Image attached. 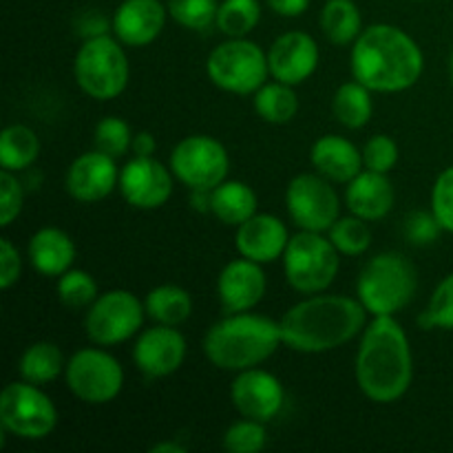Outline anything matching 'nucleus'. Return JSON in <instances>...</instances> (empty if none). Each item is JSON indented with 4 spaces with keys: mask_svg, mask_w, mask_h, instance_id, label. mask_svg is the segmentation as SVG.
<instances>
[{
    "mask_svg": "<svg viewBox=\"0 0 453 453\" xmlns=\"http://www.w3.org/2000/svg\"><path fill=\"white\" fill-rule=\"evenodd\" d=\"M367 314L365 305L354 296L308 295L279 321L283 345L301 354L332 352L363 334Z\"/></svg>",
    "mask_w": 453,
    "mask_h": 453,
    "instance_id": "1",
    "label": "nucleus"
},
{
    "mask_svg": "<svg viewBox=\"0 0 453 453\" xmlns=\"http://www.w3.org/2000/svg\"><path fill=\"white\" fill-rule=\"evenodd\" d=\"M357 383L379 405L401 401L414 380V357L410 336L396 317H372L358 343Z\"/></svg>",
    "mask_w": 453,
    "mask_h": 453,
    "instance_id": "2",
    "label": "nucleus"
},
{
    "mask_svg": "<svg viewBox=\"0 0 453 453\" xmlns=\"http://www.w3.org/2000/svg\"><path fill=\"white\" fill-rule=\"evenodd\" d=\"M349 69L354 80L374 93H403L423 75L425 56L405 29L376 22L365 27L354 42Z\"/></svg>",
    "mask_w": 453,
    "mask_h": 453,
    "instance_id": "3",
    "label": "nucleus"
},
{
    "mask_svg": "<svg viewBox=\"0 0 453 453\" xmlns=\"http://www.w3.org/2000/svg\"><path fill=\"white\" fill-rule=\"evenodd\" d=\"M281 339V326L268 317L250 312L226 314L203 336V354L224 372H243L268 361Z\"/></svg>",
    "mask_w": 453,
    "mask_h": 453,
    "instance_id": "4",
    "label": "nucleus"
},
{
    "mask_svg": "<svg viewBox=\"0 0 453 453\" xmlns=\"http://www.w3.org/2000/svg\"><path fill=\"white\" fill-rule=\"evenodd\" d=\"M418 273L403 252L389 250L372 257L357 279V299L372 317H396L414 301Z\"/></svg>",
    "mask_w": 453,
    "mask_h": 453,
    "instance_id": "5",
    "label": "nucleus"
},
{
    "mask_svg": "<svg viewBox=\"0 0 453 453\" xmlns=\"http://www.w3.org/2000/svg\"><path fill=\"white\" fill-rule=\"evenodd\" d=\"M73 75L78 87L93 100H115L122 96L131 78V65L118 38L109 34L93 35L75 53Z\"/></svg>",
    "mask_w": 453,
    "mask_h": 453,
    "instance_id": "6",
    "label": "nucleus"
},
{
    "mask_svg": "<svg viewBox=\"0 0 453 453\" xmlns=\"http://www.w3.org/2000/svg\"><path fill=\"white\" fill-rule=\"evenodd\" d=\"M341 270V252L323 233L301 230L290 237L283 252L288 283L301 295H319L334 283Z\"/></svg>",
    "mask_w": 453,
    "mask_h": 453,
    "instance_id": "7",
    "label": "nucleus"
},
{
    "mask_svg": "<svg viewBox=\"0 0 453 453\" xmlns=\"http://www.w3.org/2000/svg\"><path fill=\"white\" fill-rule=\"evenodd\" d=\"M206 73L208 80L226 93H257L268 82V53L248 38H228L208 53Z\"/></svg>",
    "mask_w": 453,
    "mask_h": 453,
    "instance_id": "8",
    "label": "nucleus"
},
{
    "mask_svg": "<svg viewBox=\"0 0 453 453\" xmlns=\"http://www.w3.org/2000/svg\"><path fill=\"white\" fill-rule=\"evenodd\" d=\"M0 425L22 441H42L58 427V410L40 385L9 383L0 394Z\"/></svg>",
    "mask_w": 453,
    "mask_h": 453,
    "instance_id": "9",
    "label": "nucleus"
},
{
    "mask_svg": "<svg viewBox=\"0 0 453 453\" xmlns=\"http://www.w3.org/2000/svg\"><path fill=\"white\" fill-rule=\"evenodd\" d=\"M65 380L78 401L87 405H106L122 392L124 370L106 349L82 348L66 361Z\"/></svg>",
    "mask_w": 453,
    "mask_h": 453,
    "instance_id": "10",
    "label": "nucleus"
},
{
    "mask_svg": "<svg viewBox=\"0 0 453 453\" xmlns=\"http://www.w3.org/2000/svg\"><path fill=\"white\" fill-rule=\"evenodd\" d=\"M146 305L131 290H109L87 308L84 332L100 348L133 339L144 326Z\"/></svg>",
    "mask_w": 453,
    "mask_h": 453,
    "instance_id": "11",
    "label": "nucleus"
},
{
    "mask_svg": "<svg viewBox=\"0 0 453 453\" xmlns=\"http://www.w3.org/2000/svg\"><path fill=\"white\" fill-rule=\"evenodd\" d=\"M171 171L186 188L211 193L215 186L228 180V150L211 135H188L173 149Z\"/></svg>",
    "mask_w": 453,
    "mask_h": 453,
    "instance_id": "12",
    "label": "nucleus"
},
{
    "mask_svg": "<svg viewBox=\"0 0 453 453\" xmlns=\"http://www.w3.org/2000/svg\"><path fill=\"white\" fill-rule=\"evenodd\" d=\"M286 208L301 230L327 233L341 217V199L334 181L321 173H301L286 188Z\"/></svg>",
    "mask_w": 453,
    "mask_h": 453,
    "instance_id": "13",
    "label": "nucleus"
},
{
    "mask_svg": "<svg viewBox=\"0 0 453 453\" xmlns=\"http://www.w3.org/2000/svg\"><path fill=\"white\" fill-rule=\"evenodd\" d=\"M175 180L171 166L155 157H133L119 171V186L124 202L137 211H155L171 199Z\"/></svg>",
    "mask_w": 453,
    "mask_h": 453,
    "instance_id": "14",
    "label": "nucleus"
},
{
    "mask_svg": "<svg viewBox=\"0 0 453 453\" xmlns=\"http://www.w3.org/2000/svg\"><path fill=\"white\" fill-rule=\"evenodd\" d=\"M188 343L175 326H162L142 332L133 345V363L146 379H166L186 361Z\"/></svg>",
    "mask_w": 453,
    "mask_h": 453,
    "instance_id": "15",
    "label": "nucleus"
},
{
    "mask_svg": "<svg viewBox=\"0 0 453 453\" xmlns=\"http://www.w3.org/2000/svg\"><path fill=\"white\" fill-rule=\"evenodd\" d=\"M230 398L243 418L270 423L283 410L286 389L274 374L261 367H250L237 372V379L230 385Z\"/></svg>",
    "mask_w": 453,
    "mask_h": 453,
    "instance_id": "16",
    "label": "nucleus"
},
{
    "mask_svg": "<svg viewBox=\"0 0 453 453\" xmlns=\"http://www.w3.org/2000/svg\"><path fill=\"white\" fill-rule=\"evenodd\" d=\"M321 51L317 40L305 31H286L268 49L270 75L277 82L299 87L319 69Z\"/></svg>",
    "mask_w": 453,
    "mask_h": 453,
    "instance_id": "17",
    "label": "nucleus"
},
{
    "mask_svg": "<svg viewBox=\"0 0 453 453\" xmlns=\"http://www.w3.org/2000/svg\"><path fill=\"white\" fill-rule=\"evenodd\" d=\"M261 265L264 264H257L246 257H239L224 265L217 277V295L226 314L250 312L264 301L268 279Z\"/></svg>",
    "mask_w": 453,
    "mask_h": 453,
    "instance_id": "18",
    "label": "nucleus"
},
{
    "mask_svg": "<svg viewBox=\"0 0 453 453\" xmlns=\"http://www.w3.org/2000/svg\"><path fill=\"white\" fill-rule=\"evenodd\" d=\"M119 186V168L115 157L91 150L71 162L65 175V188L73 199L84 203L102 202Z\"/></svg>",
    "mask_w": 453,
    "mask_h": 453,
    "instance_id": "19",
    "label": "nucleus"
},
{
    "mask_svg": "<svg viewBox=\"0 0 453 453\" xmlns=\"http://www.w3.org/2000/svg\"><path fill=\"white\" fill-rule=\"evenodd\" d=\"M168 7L162 0H122L111 18V29L124 47H146L162 35Z\"/></svg>",
    "mask_w": 453,
    "mask_h": 453,
    "instance_id": "20",
    "label": "nucleus"
},
{
    "mask_svg": "<svg viewBox=\"0 0 453 453\" xmlns=\"http://www.w3.org/2000/svg\"><path fill=\"white\" fill-rule=\"evenodd\" d=\"M288 243H290V234H288L286 224L270 212L252 215L239 226L234 234V246L239 255L257 264H274L277 259H283Z\"/></svg>",
    "mask_w": 453,
    "mask_h": 453,
    "instance_id": "21",
    "label": "nucleus"
},
{
    "mask_svg": "<svg viewBox=\"0 0 453 453\" xmlns=\"http://www.w3.org/2000/svg\"><path fill=\"white\" fill-rule=\"evenodd\" d=\"M345 206L365 221H379L392 212L396 193L385 173L363 168L349 184H345Z\"/></svg>",
    "mask_w": 453,
    "mask_h": 453,
    "instance_id": "22",
    "label": "nucleus"
},
{
    "mask_svg": "<svg viewBox=\"0 0 453 453\" xmlns=\"http://www.w3.org/2000/svg\"><path fill=\"white\" fill-rule=\"evenodd\" d=\"M310 162L334 184H349L365 168L363 150L354 142L341 135H323L310 149Z\"/></svg>",
    "mask_w": 453,
    "mask_h": 453,
    "instance_id": "23",
    "label": "nucleus"
},
{
    "mask_svg": "<svg viewBox=\"0 0 453 453\" xmlns=\"http://www.w3.org/2000/svg\"><path fill=\"white\" fill-rule=\"evenodd\" d=\"M29 264L38 270L42 277H60L66 270L73 268L75 261V242L69 233L56 226L40 228L31 234L27 246Z\"/></svg>",
    "mask_w": 453,
    "mask_h": 453,
    "instance_id": "24",
    "label": "nucleus"
},
{
    "mask_svg": "<svg viewBox=\"0 0 453 453\" xmlns=\"http://www.w3.org/2000/svg\"><path fill=\"white\" fill-rule=\"evenodd\" d=\"M257 206H259V199H257L255 188L246 181L224 180L211 190V212L224 226L239 228L243 221L257 215Z\"/></svg>",
    "mask_w": 453,
    "mask_h": 453,
    "instance_id": "25",
    "label": "nucleus"
},
{
    "mask_svg": "<svg viewBox=\"0 0 453 453\" xmlns=\"http://www.w3.org/2000/svg\"><path fill=\"white\" fill-rule=\"evenodd\" d=\"M361 9L354 0H327L321 9V31L336 47L357 42L363 34Z\"/></svg>",
    "mask_w": 453,
    "mask_h": 453,
    "instance_id": "26",
    "label": "nucleus"
},
{
    "mask_svg": "<svg viewBox=\"0 0 453 453\" xmlns=\"http://www.w3.org/2000/svg\"><path fill=\"white\" fill-rule=\"evenodd\" d=\"M65 354L51 341H35V343H31L22 352L20 361H18V372H20L22 380L40 385V388L56 380L65 372Z\"/></svg>",
    "mask_w": 453,
    "mask_h": 453,
    "instance_id": "27",
    "label": "nucleus"
},
{
    "mask_svg": "<svg viewBox=\"0 0 453 453\" xmlns=\"http://www.w3.org/2000/svg\"><path fill=\"white\" fill-rule=\"evenodd\" d=\"M372 93L374 91L358 80L341 84L332 97V113H334L336 122L343 124L345 128H352V131L365 127L374 113Z\"/></svg>",
    "mask_w": 453,
    "mask_h": 453,
    "instance_id": "28",
    "label": "nucleus"
},
{
    "mask_svg": "<svg viewBox=\"0 0 453 453\" xmlns=\"http://www.w3.org/2000/svg\"><path fill=\"white\" fill-rule=\"evenodd\" d=\"M146 314L162 326H181L193 314V296L188 290L173 283L153 288L144 299Z\"/></svg>",
    "mask_w": 453,
    "mask_h": 453,
    "instance_id": "29",
    "label": "nucleus"
},
{
    "mask_svg": "<svg viewBox=\"0 0 453 453\" xmlns=\"http://www.w3.org/2000/svg\"><path fill=\"white\" fill-rule=\"evenodd\" d=\"M40 155V137L27 124H9L0 135V166L27 171Z\"/></svg>",
    "mask_w": 453,
    "mask_h": 453,
    "instance_id": "30",
    "label": "nucleus"
},
{
    "mask_svg": "<svg viewBox=\"0 0 453 453\" xmlns=\"http://www.w3.org/2000/svg\"><path fill=\"white\" fill-rule=\"evenodd\" d=\"M255 111L264 122L281 124L292 122L299 113V96L295 87L283 82H265L259 91L255 93Z\"/></svg>",
    "mask_w": 453,
    "mask_h": 453,
    "instance_id": "31",
    "label": "nucleus"
},
{
    "mask_svg": "<svg viewBox=\"0 0 453 453\" xmlns=\"http://www.w3.org/2000/svg\"><path fill=\"white\" fill-rule=\"evenodd\" d=\"M261 20L259 0H221L217 12V29L226 38H248Z\"/></svg>",
    "mask_w": 453,
    "mask_h": 453,
    "instance_id": "32",
    "label": "nucleus"
},
{
    "mask_svg": "<svg viewBox=\"0 0 453 453\" xmlns=\"http://www.w3.org/2000/svg\"><path fill=\"white\" fill-rule=\"evenodd\" d=\"M327 237L334 243L336 250L345 257L365 255L372 246V228L370 221L361 219L357 215L339 217L336 224L327 230Z\"/></svg>",
    "mask_w": 453,
    "mask_h": 453,
    "instance_id": "33",
    "label": "nucleus"
},
{
    "mask_svg": "<svg viewBox=\"0 0 453 453\" xmlns=\"http://www.w3.org/2000/svg\"><path fill=\"white\" fill-rule=\"evenodd\" d=\"M100 296L97 281L87 270L71 268L58 277V299L69 310H84Z\"/></svg>",
    "mask_w": 453,
    "mask_h": 453,
    "instance_id": "34",
    "label": "nucleus"
},
{
    "mask_svg": "<svg viewBox=\"0 0 453 453\" xmlns=\"http://www.w3.org/2000/svg\"><path fill=\"white\" fill-rule=\"evenodd\" d=\"M168 16L190 31H206L217 22V0H168Z\"/></svg>",
    "mask_w": 453,
    "mask_h": 453,
    "instance_id": "35",
    "label": "nucleus"
},
{
    "mask_svg": "<svg viewBox=\"0 0 453 453\" xmlns=\"http://www.w3.org/2000/svg\"><path fill=\"white\" fill-rule=\"evenodd\" d=\"M418 326L420 330H453V273L436 286Z\"/></svg>",
    "mask_w": 453,
    "mask_h": 453,
    "instance_id": "36",
    "label": "nucleus"
},
{
    "mask_svg": "<svg viewBox=\"0 0 453 453\" xmlns=\"http://www.w3.org/2000/svg\"><path fill=\"white\" fill-rule=\"evenodd\" d=\"M133 135L128 122H124L118 115H109V118H102L97 122L96 133H93V144L97 150L111 155V157H122L127 150H131Z\"/></svg>",
    "mask_w": 453,
    "mask_h": 453,
    "instance_id": "37",
    "label": "nucleus"
},
{
    "mask_svg": "<svg viewBox=\"0 0 453 453\" xmlns=\"http://www.w3.org/2000/svg\"><path fill=\"white\" fill-rule=\"evenodd\" d=\"M221 445H224V449L230 453H259L265 445H268L265 423L252 418L237 420V423H233L224 432Z\"/></svg>",
    "mask_w": 453,
    "mask_h": 453,
    "instance_id": "38",
    "label": "nucleus"
},
{
    "mask_svg": "<svg viewBox=\"0 0 453 453\" xmlns=\"http://www.w3.org/2000/svg\"><path fill=\"white\" fill-rule=\"evenodd\" d=\"M22 206H25V190H22L20 180L13 175V171L3 168L0 173V226L7 228L20 217Z\"/></svg>",
    "mask_w": 453,
    "mask_h": 453,
    "instance_id": "39",
    "label": "nucleus"
},
{
    "mask_svg": "<svg viewBox=\"0 0 453 453\" xmlns=\"http://www.w3.org/2000/svg\"><path fill=\"white\" fill-rule=\"evenodd\" d=\"M398 144L389 135H374L363 146V164L367 171L385 173L388 175L398 162Z\"/></svg>",
    "mask_w": 453,
    "mask_h": 453,
    "instance_id": "40",
    "label": "nucleus"
},
{
    "mask_svg": "<svg viewBox=\"0 0 453 453\" xmlns=\"http://www.w3.org/2000/svg\"><path fill=\"white\" fill-rule=\"evenodd\" d=\"M432 212L442 230L453 234V164L436 177L432 188Z\"/></svg>",
    "mask_w": 453,
    "mask_h": 453,
    "instance_id": "41",
    "label": "nucleus"
},
{
    "mask_svg": "<svg viewBox=\"0 0 453 453\" xmlns=\"http://www.w3.org/2000/svg\"><path fill=\"white\" fill-rule=\"evenodd\" d=\"M442 233L441 221L436 219L434 212H411L407 217L405 224V234L414 246H427V243H434L438 239V234Z\"/></svg>",
    "mask_w": 453,
    "mask_h": 453,
    "instance_id": "42",
    "label": "nucleus"
},
{
    "mask_svg": "<svg viewBox=\"0 0 453 453\" xmlns=\"http://www.w3.org/2000/svg\"><path fill=\"white\" fill-rule=\"evenodd\" d=\"M22 274V257L20 250L13 246L12 239H0V288L9 290L18 283Z\"/></svg>",
    "mask_w": 453,
    "mask_h": 453,
    "instance_id": "43",
    "label": "nucleus"
},
{
    "mask_svg": "<svg viewBox=\"0 0 453 453\" xmlns=\"http://www.w3.org/2000/svg\"><path fill=\"white\" fill-rule=\"evenodd\" d=\"M277 16L299 18L310 9V0H265Z\"/></svg>",
    "mask_w": 453,
    "mask_h": 453,
    "instance_id": "44",
    "label": "nucleus"
},
{
    "mask_svg": "<svg viewBox=\"0 0 453 453\" xmlns=\"http://www.w3.org/2000/svg\"><path fill=\"white\" fill-rule=\"evenodd\" d=\"M155 149H157V140H155L153 133L140 131L133 135V144H131L133 155H137V157H153Z\"/></svg>",
    "mask_w": 453,
    "mask_h": 453,
    "instance_id": "45",
    "label": "nucleus"
},
{
    "mask_svg": "<svg viewBox=\"0 0 453 453\" xmlns=\"http://www.w3.org/2000/svg\"><path fill=\"white\" fill-rule=\"evenodd\" d=\"M150 453H186V447L180 445L175 441H166V442H157V445L150 447Z\"/></svg>",
    "mask_w": 453,
    "mask_h": 453,
    "instance_id": "46",
    "label": "nucleus"
},
{
    "mask_svg": "<svg viewBox=\"0 0 453 453\" xmlns=\"http://www.w3.org/2000/svg\"><path fill=\"white\" fill-rule=\"evenodd\" d=\"M449 75H451V84H453V51H451V58H449Z\"/></svg>",
    "mask_w": 453,
    "mask_h": 453,
    "instance_id": "47",
    "label": "nucleus"
}]
</instances>
